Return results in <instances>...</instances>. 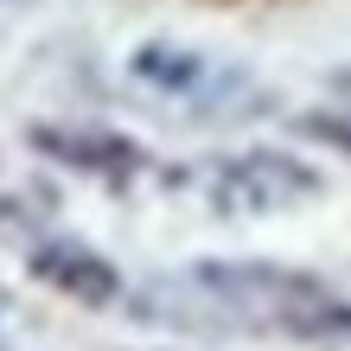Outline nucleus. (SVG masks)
<instances>
[{
  "mask_svg": "<svg viewBox=\"0 0 351 351\" xmlns=\"http://www.w3.org/2000/svg\"><path fill=\"white\" fill-rule=\"evenodd\" d=\"M319 179L287 154H243L230 167H217L211 179V198L217 211H243V217H262V211H287V204L313 198Z\"/></svg>",
  "mask_w": 351,
  "mask_h": 351,
  "instance_id": "nucleus-1",
  "label": "nucleus"
},
{
  "mask_svg": "<svg viewBox=\"0 0 351 351\" xmlns=\"http://www.w3.org/2000/svg\"><path fill=\"white\" fill-rule=\"evenodd\" d=\"M38 275H45L51 287H64L71 300H84V306H102V300H115V268L90 256V250H71V243H51V250H38Z\"/></svg>",
  "mask_w": 351,
  "mask_h": 351,
  "instance_id": "nucleus-2",
  "label": "nucleus"
}]
</instances>
